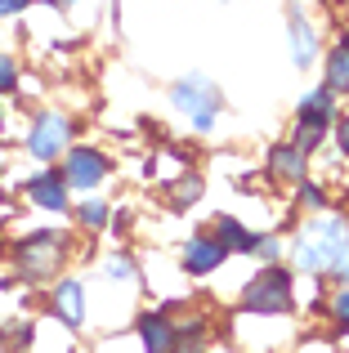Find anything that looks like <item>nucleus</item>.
<instances>
[{
    "instance_id": "24",
    "label": "nucleus",
    "mask_w": 349,
    "mask_h": 353,
    "mask_svg": "<svg viewBox=\"0 0 349 353\" xmlns=\"http://www.w3.org/2000/svg\"><path fill=\"white\" fill-rule=\"evenodd\" d=\"M32 0H0V14H23Z\"/></svg>"
},
{
    "instance_id": "14",
    "label": "nucleus",
    "mask_w": 349,
    "mask_h": 353,
    "mask_svg": "<svg viewBox=\"0 0 349 353\" xmlns=\"http://www.w3.org/2000/svg\"><path fill=\"white\" fill-rule=\"evenodd\" d=\"M215 241L224 250H251L255 246V237L242 228V219H233V215H219L215 219Z\"/></svg>"
},
{
    "instance_id": "25",
    "label": "nucleus",
    "mask_w": 349,
    "mask_h": 353,
    "mask_svg": "<svg viewBox=\"0 0 349 353\" xmlns=\"http://www.w3.org/2000/svg\"><path fill=\"white\" fill-rule=\"evenodd\" d=\"M332 273L341 277V282H349V250H345V255H341V259H336V264H332Z\"/></svg>"
},
{
    "instance_id": "17",
    "label": "nucleus",
    "mask_w": 349,
    "mask_h": 353,
    "mask_svg": "<svg viewBox=\"0 0 349 353\" xmlns=\"http://www.w3.org/2000/svg\"><path fill=\"white\" fill-rule=\"evenodd\" d=\"M103 219H108V206H103V201H90V206H81V224H86V228H99Z\"/></svg>"
},
{
    "instance_id": "8",
    "label": "nucleus",
    "mask_w": 349,
    "mask_h": 353,
    "mask_svg": "<svg viewBox=\"0 0 349 353\" xmlns=\"http://www.w3.org/2000/svg\"><path fill=\"white\" fill-rule=\"evenodd\" d=\"M224 255L228 250L219 246L215 237H192L188 250H183V268H188V273H210V268L224 264Z\"/></svg>"
},
{
    "instance_id": "18",
    "label": "nucleus",
    "mask_w": 349,
    "mask_h": 353,
    "mask_svg": "<svg viewBox=\"0 0 349 353\" xmlns=\"http://www.w3.org/2000/svg\"><path fill=\"white\" fill-rule=\"evenodd\" d=\"M18 85V68H14V59H9V54H0V94H5V90H14Z\"/></svg>"
},
{
    "instance_id": "15",
    "label": "nucleus",
    "mask_w": 349,
    "mask_h": 353,
    "mask_svg": "<svg viewBox=\"0 0 349 353\" xmlns=\"http://www.w3.org/2000/svg\"><path fill=\"white\" fill-rule=\"evenodd\" d=\"M327 90H349V41H341L327 59Z\"/></svg>"
},
{
    "instance_id": "23",
    "label": "nucleus",
    "mask_w": 349,
    "mask_h": 353,
    "mask_svg": "<svg viewBox=\"0 0 349 353\" xmlns=\"http://www.w3.org/2000/svg\"><path fill=\"white\" fill-rule=\"evenodd\" d=\"M108 273H112V277H130V273H134V264L117 255V259H108Z\"/></svg>"
},
{
    "instance_id": "9",
    "label": "nucleus",
    "mask_w": 349,
    "mask_h": 353,
    "mask_svg": "<svg viewBox=\"0 0 349 353\" xmlns=\"http://www.w3.org/2000/svg\"><path fill=\"white\" fill-rule=\"evenodd\" d=\"M269 170L278 183H305V152L296 143H278L269 157Z\"/></svg>"
},
{
    "instance_id": "27",
    "label": "nucleus",
    "mask_w": 349,
    "mask_h": 353,
    "mask_svg": "<svg viewBox=\"0 0 349 353\" xmlns=\"http://www.w3.org/2000/svg\"><path fill=\"white\" fill-rule=\"evenodd\" d=\"M45 5H59V0H45Z\"/></svg>"
},
{
    "instance_id": "7",
    "label": "nucleus",
    "mask_w": 349,
    "mask_h": 353,
    "mask_svg": "<svg viewBox=\"0 0 349 353\" xmlns=\"http://www.w3.org/2000/svg\"><path fill=\"white\" fill-rule=\"evenodd\" d=\"M103 174H108V161L94 152V148H72V152H68L63 183H72V188H99Z\"/></svg>"
},
{
    "instance_id": "1",
    "label": "nucleus",
    "mask_w": 349,
    "mask_h": 353,
    "mask_svg": "<svg viewBox=\"0 0 349 353\" xmlns=\"http://www.w3.org/2000/svg\"><path fill=\"white\" fill-rule=\"evenodd\" d=\"M345 250H349V233H345L341 215L309 219L296 237V268H305V273H327Z\"/></svg>"
},
{
    "instance_id": "4",
    "label": "nucleus",
    "mask_w": 349,
    "mask_h": 353,
    "mask_svg": "<svg viewBox=\"0 0 349 353\" xmlns=\"http://www.w3.org/2000/svg\"><path fill=\"white\" fill-rule=\"evenodd\" d=\"M170 99H174V108H179V112H188V117H192V125H197V130H210V125H215L219 90L210 85V81L188 77V81H179V85L170 90Z\"/></svg>"
},
{
    "instance_id": "10",
    "label": "nucleus",
    "mask_w": 349,
    "mask_h": 353,
    "mask_svg": "<svg viewBox=\"0 0 349 353\" xmlns=\"http://www.w3.org/2000/svg\"><path fill=\"white\" fill-rule=\"evenodd\" d=\"M27 192H32V201L45 206V210H68V183H63L59 174H36V179L27 183Z\"/></svg>"
},
{
    "instance_id": "16",
    "label": "nucleus",
    "mask_w": 349,
    "mask_h": 353,
    "mask_svg": "<svg viewBox=\"0 0 349 353\" xmlns=\"http://www.w3.org/2000/svg\"><path fill=\"white\" fill-rule=\"evenodd\" d=\"M201 197V179L197 174H188V179H179V188H174V206H188V201Z\"/></svg>"
},
{
    "instance_id": "19",
    "label": "nucleus",
    "mask_w": 349,
    "mask_h": 353,
    "mask_svg": "<svg viewBox=\"0 0 349 353\" xmlns=\"http://www.w3.org/2000/svg\"><path fill=\"white\" fill-rule=\"evenodd\" d=\"M0 340H5V345H14V349H27V345H32V327H14V331H0Z\"/></svg>"
},
{
    "instance_id": "22",
    "label": "nucleus",
    "mask_w": 349,
    "mask_h": 353,
    "mask_svg": "<svg viewBox=\"0 0 349 353\" xmlns=\"http://www.w3.org/2000/svg\"><path fill=\"white\" fill-rule=\"evenodd\" d=\"M251 250H260V259H278V241H273V237H255Z\"/></svg>"
},
{
    "instance_id": "13",
    "label": "nucleus",
    "mask_w": 349,
    "mask_h": 353,
    "mask_svg": "<svg viewBox=\"0 0 349 353\" xmlns=\"http://www.w3.org/2000/svg\"><path fill=\"white\" fill-rule=\"evenodd\" d=\"M139 336H143V349L148 353H174V327L166 318H152L148 313V318L139 322Z\"/></svg>"
},
{
    "instance_id": "26",
    "label": "nucleus",
    "mask_w": 349,
    "mask_h": 353,
    "mask_svg": "<svg viewBox=\"0 0 349 353\" xmlns=\"http://www.w3.org/2000/svg\"><path fill=\"white\" fill-rule=\"evenodd\" d=\"M336 139H341V148H345V152H349V117L341 121V125H336Z\"/></svg>"
},
{
    "instance_id": "2",
    "label": "nucleus",
    "mask_w": 349,
    "mask_h": 353,
    "mask_svg": "<svg viewBox=\"0 0 349 353\" xmlns=\"http://www.w3.org/2000/svg\"><path fill=\"white\" fill-rule=\"evenodd\" d=\"M332 117H336V90H314V94L300 103V112H296V121H300V130H296V148L300 152H309V148H318L323 143V134L332 130Z\"/></svg>"
},
{
    "instance_id": "12",
    "label": "nucleus",
    "mask_w": 349,
    "mask_h": 353,
    "mask_svg": "<svg viewBox=\"0 0 349 353\" xmlns=\"http://www.w3.org/2000/svg\"><path fill=\"white\" fill-rule=\"evenodd\" d=\"M318 54V36L314 27L305 23V14H291V59H296V68H309Z\"/></svg>"
},
{
    "instance_id": "6",
    "label": "nucleus",
    "mask_w": 349,
    "mask_h": 353,
    "mask_svg": "<svg viewBox=\"0 0 349 353\" xmlns=\"http://www.w3.org/2000/svg\"><path fill=\"white\" fill-rule=\"evenodd\" d=\"M63 148H68V121H63L59 112L36 117L32 139H27V152L41 157V161H50V157H59V152H63Z\"/></svg>"
},
{
    "instance_id": "21",
    "label": "nucleus",
    "mask_w": 349,
    "mask_h": 353,
    "mask_svg": "<svg viewBox=\"0 0 349 353\" xmlns=\"http://www.w3.org/2000/svg\"><path fill=\"white\" fill-rule=\"evenodd\" d=\"M300 201H305V206H323V201H327V192L318 188V183H305V188H300Z\"/></svg>"
},
{
    "instance_id": "11",
    "label": "nucleus",
    "mask_w": 349,
    "mask_h": 353,
    "mask_svg": "<svg viewBox=\"0 0 349 353\" xmlns=\"http://www.w3.org/2000/svg\"><path fill=\"white\" fill-rule=\"evenodd\" d=\"M54 309H59V318L68 322V327H81V322H86V291H81V282H59Z\"/></svg>"
},
{
    "instance_id": "20",
    "label": "nucleus",
    "mask_w": 349,
    "mask_h": 353,
    "mask_svg": "<svg viewBox=\"0 0 349 353\" xmlns=\"http://www.w3.org/2000/svg\"><path fill=\"white\" fill-rule=\"evenodd\" d=\"M332 313H336V322H341V327H349V286L332 300Z\"/></svg>"
},
{
    "instance_id": "3",
    "label": "nucleus",
    "mask_w": 349,
    "mask_h": 353,
    "mask_svg": "<svg viewBox=\"0 0 349 353\" xmlns=\"http://www.w3.org/2000/svg\"><path fill=\"white\" fill-rule=\"evenodd\" d=\"M242 304L251 313H287L291 309V273L287 268H264V273L246 286Z\"/></svg>"
},
{
    "instance_id": "5",
    "label": "nucleus",
    "mask_w": 349,
    "mask_h": 353,
    "mask_svg": "<svg viewBox=\"0 0 349 353\" xmlns=\"http://www.w3.org/2000/svg\"><path fill=\"white\" fill-rule=\"evenodd\" d=\"M59 264H63V237L59 233H41V237L18 246V268L27 277H50V273H59Z\"/></svg>"
}]
</instances>
